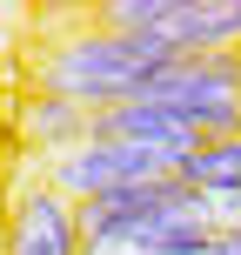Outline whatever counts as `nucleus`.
Segmentation results:
<instances>
[{"mask_svg": "<svg viewBox=\"0 0 241 255\" xmlns=\"http://www.w3.org/2000/svg\"><path fill=\"white\" fill-rule=\"evenodd\" d=\"M167 67H174V54H161L154 40L114 34V27L87 20V7H80V27L40 54V94L80 108V115H107V108H127Z\"/></svg>", "mask_w": 241, "mask_h": 255, "instance_id": "1", "label": "nucleus"}, {"mask_svg": "<svg viewBox=\"0 0 241 255\" xmlns=\"http://www.w3.org/2000/svg\"><path fill=\"white\" fill-rule=\"evenodd\" d=\"M87 20L154 40L174 61L241 54V0H107V7H87Z\"/></svg>", "mask_w": 241, "mask_h": 255, "instance_id": "2", "label": "nucleus"}, {"mask_svg": "<svg viewBox=\"0 0 241 255\" xmlns=\"http://www.w3.org/2000/svg\"><path fill=\"white\" fill-rule=\"evenodd\" d=\"M174 154H154V148H134V141H107V134H87L80 148L40 161V175L67 195V202H94V195H114V188H141V181H167L174 175Z\"/></svg>", "mask_w": 241, "mask_h": 255, "instance_id": "3", "label": "nucleus"}, {"mask_svg": "<svg viewBox=\"0 0 241 255\" xmlns=\"http://www.w3.org/2000/svg\"><path fill=\"white\" fill-rule=\"evenodd\" d=\"M7 255H87L74 202L47 175H27L7 195Z\"/></svg>", "mask_w": 241, "mask_h": 255, "instance_id": "4", "label": "nucleus"}, {"mask_svg": "<svg viewBox=\"0 0 241 255\" xmlns=\"http://www.w3.org/2000/svg\"><path fill=\"white\" fill-rule=\"evenodd\" d=\"M13 134H20V148L34 154V161H54V154L80 148V141L94 134V115H80V108L54 101V94H27L20 115H13Z\"/></svg>", "mask_w": 241, "mask_h": 255, "instance_id": "5", "label": "nucleus"}, {"mask_svg": "<svg viewBox=\"0 0 241 255\" xmlns=\"http://www.w3.org/2000/svg\"><path fill=\"white\" fill-rule=\"evenodd\" d=\"M174 175L188 181V188H201V195H241V134H228V141H201V148H194Z\"/></svg>", "mask_w": 241, "mask_h": 255, "instance_id": "6", "label": "nucleus"}, {"mask_svg": "<svg viewBox=\"0 0 241 255\" xmlns=\"http://www.w3.org/2000/svg\"><path fill=\"white\" fill-rule=\"evenodd\" d=\"M201 255H241V229H215Z\"/></svg>", "mask_w": 241, "mask_h": 255, "instance_id": "7", "label": "nucleus"}, {"mask_svg": "<svg viewBox=\"0 0 241 255\" xmlns=\"http://www.w3.org/2000/svg\"><path fill=\"white\" fill-rule=\"evenodd\" d=\"M0 255H7V202H0Z\"/></svg>", "mask_w": 241, "mask_h": 255, "instance_id": "8", "label": "nucleus"}]
</instances>
